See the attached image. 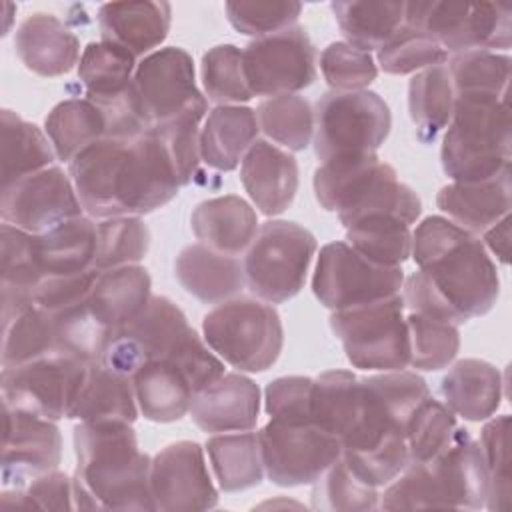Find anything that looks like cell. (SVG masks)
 Segmentation results:
<instances>
[{"mask_svg": "<svg viewBox=\"0 0 512 512\" xmlns=\"http://www.w3.org/2000/svg\"><path fill=\"white\" fill-rule=\"evenodd\" d=\"M400 294L370 304L336 310L330 328L344 354L360 370H404L410 364V336Z\"/></svg>", "mask_w": 512, "mask_h": 512, "instance_id": "obj_10", "label": "cell"}, {"mask_svg": "<svg viewBox=\"0 0 512 512\" xmlns=\"http://www.w3.org/2000/svg\"><path fill=\"white\" fill-rule=\"evenodd\" d=\"M86 362L50 354L20 366L2 368L4 406L48 420L68 418L86 374Z\"/></svg>", "mask_w": 512, "mask_h": 512, "instance_id": "obj_17", "label": "cell"}, {"mask_svg": "<svg viewBox=\"0 0 512 512\" xmlns=\"http://www.w3.org/2000/svg\"><path fill=\"white\" fill-rule=\"evenodd\" d=\"M138 412L132 376L114 372L96 360L86 366L68 418L78 422L124 420L132 424Z\"/></svg>", "mask_w": 512, "mask_h": 512, "instance_id": "obj_30", "label": "cell"}, {"mask_svg": "<svg viewBox=\"0 0 512 512\" xmlns=\"http://www.w3.org/2000/svg\"><path fill=\"white\" fill-rule=\"evenodd\" d=\"M332 12L348 44L364 52L382 48L404 24V2H332Z\"/></svg>", "mask_w": 512, "mask_h": 512, "instance_id": "obj_39", "label": "cell"}, {"mask_svg": "<svg viewBox=\"0 0 512 512\" xmlns=\"http://www.w3.org/2000/svg\"><path fill=\"white\" fill-rule=\"evenodd\" d=\"M348 244L380 266H402L412 250L410 226L392 214H370L346 226Z\"/></svg>", "mask_w": 512, "mask_h": 512, "instance_id": "obj_42", "label": "cell"}, {"mask_svg": "<svg viewBox=\"0 0 512 512\" xmlns=\"http://www.w3.org/2000/svg\"><path fill=\"white\" fill-rule=\"evenodd\" d=\"M404 26L414 28L444 52L508 50L512 10L502 2H404Z\"/></svg>", "mask_w": 512, "mask_h": 512, "instance_id": "obj_11", "label": "cell"}, {"mask_svg": "<svg viewBox=\"0 0 512 512\" xmlns=\"http://www.w3.org/2000/svg\"><path fill=\"white\" fill-rule=\"evenodd\" d=\"M362 412L360 378L350 370H328L312 384V424L340 442L356 426Z\"/></svg>", "mask_w": 512, "mask_h": 512, "instance_id": "obj_36", "label": "cell"}, {"mask_svg": "<svg viewBox=\"0 0 512 512\" xmlns=\"http://www.w3.org/2000/svg\"><path fill=\"white\" fill-rule=\"evenodd\" d=\"M82 208L94 218L142 216L178 194L172 160L154 132L90 144L70 162Z\"/></svg>", "mask_w": 512, "mask_h": 512, "instance_id": "obj_2", "label": "cell"}, {"mask_svg": "<svg viewBox=\"0 0 512 512\" xmlns=\"http://www.w3.org/2000/svg\"><path fill=\"white\" fill-rule=\"evenodd\" d=\"M182 288L206 304H220L240 292L244 268L236 256L220 254L204 244L186 246L174 262Z\"/></svg>", "mask_w": 512, "mask_h": 512, "instance_id": "obj_29", "label": "cell"}, {"mask_svg": "<svg viewBox=\"0 0 512 512\" xmlns=\"http://www.w3.org/2000/svg\"><path fill=\"white\" fill-rule=\"evenodd\" d=\"M446 60L448 54L438 42L404 24L382 48H378L380 68L394 76L412 74L430 66L444 64Z\"/></svg>", "mask_w": 512, "mask_h": 512, "instance_id": "obj_53", "label": "cell"}, {"mask_svg": "<svg viewBox=\"0 0 512 512\" xmlns=\"http://www.w3.org/2000/svg\"><path fill=\"white\" fill-rule=\"evenodd\" d=\"M444 404L470 422L496 414L502 400V376L496 366L478 358L458 360L440 380Z\"/></svg>", "mask_w": 512, "mask_h": 512, "instance_id": "obj_28", "label": "cell"}, {"mask_svg": "<svg viewBox=\"0 0 512 512\" xmlns=\"http://www.w3.org/2000/svg\"><path fill=\"white\" fill-rule=\"evenodd\" d=\"M320 70L330 88L336 92L364 90L378 76V68L370 52L348 42H332L320 54Z\"/></svg>", "mask_w": 512, "mask_h": 512, "instance_id": "obj_56", "label": "cell"}, {"mask_svg": "<svg viewBox=\"0 0 512 512\" xmlns=\"http://www.w3.org/2000/svg\"><path fill=\"white\" fill-rule=\"evenodd\" d=\"M314 252L310 230L288 220H268L246 250L244 282L260 300L282 304L302 290Z\"/></svg>", "mask_w": 512, "mask_h": 512, "instance_id": "obj_9", "label": "cell"}, {"mask_svg": "<svg viewBox=\"0 0 512 512\" xmlns=\"http://www.w3.org/2000/svg\"><path fill=\"white\" fill-rule=\"evenodd\" d=\"M2 320L34 304L42 272L36 258V234L2 222L0 226Z\"/></svg>", "mask_w": 512, "mask_h": 512, "instance_id": "obj_32", "label": "cell"}, {"mask_svg": "<svg viewBox=\"0 0 512 512\" xmlns=\"http://www.w3.org/2000/svg\"><path fill=\"white\" fill-rule=\"evenodd\" d=\"M512 136L506 96L454 94L440 160L454 182H480L510 172Z\"/></svg>", "mask_w": 512, "mask_h": 512, "instance_id": "obj_5", "label": "cell"}, {"mask_svg": "<svg viewBox=\"0 0 512 512\" xmlns=\"http://www.w3.org/2000/svg\"><path fill=\"white\" fill-rule=\"evenodd\" d=\"M510 416L502 414L484 424L480 434V452L488 478V496L484 508L506 510L510 504V458H508Z\"/></svg>", "mask_w": 512, "mask_h": 512, "instance_id": "obj_54", "label": "cell"}, {"mask_svg": "<svg viewBox=\"0 0 512 512\" xmlns=\"http://www.w3.org/2000/svg\"><path fill=\"white\" fill-rule=\"evenodd\" d=\"M402 284V266L374 264L348 242L326 244L312 276L314 296L334 312L396 296Z\"/></svg>", "mask_w": 512, "mask_h": 512, "instance_id": "obj_13", "label": "cell"}, {"mask_svg": "<svg viewBox=\"0 0 512 512\" xmlns=\"http://www.w3.org/2000/svg\"><path fill=\"white\" fill-rule=\"evenodd\" d=\"M2 510H72L74 484L64 472L52 470L28 482L24 488H12L0 494Z\"/></svg>", "mask_w": 512, "mask_h": 512, "instance_id": "obj_57", "label": "cell"}, {"mask_svg": "<svg viewBox=\"0 0 512 512\" xmlns=\"http://www.w3.org/2000/svg\"><path fill=\"white\" fill-rule=\"evenodd\" d=\"M130 92L148 130L168 122L202 96L196 86L192 56L178 46L144 56L134 70Z\"/></svg>", "mask_w": 512, "mask_h": 512, "instance_id": "obj_18", "label": "cell"}, {"mask_svg": "<svg viewBox=\"0 0 512 512\" xmlns=\"http://www.w3.org/2000/svg\"><path fill=\"white\" fill-rule=\"evenodd\" d=\"M376 486L364 482L348 464L340 458L332 462L326 472L314 482L312 508L336 510V512H364L378 508Z\"/></svg>", "mask_w": 512, "mask_h": 512, "instance_id": "obj_49", "label": "cell"}, {"mask_svg": "<svg viewBox=\"0 0 512 512\" xmlns=\"http://www.w3.org/2000/svg\"><path fill=\"white\" fill-rule=\"evenodd\" d=\"M510 172L480 182H452L440 188L438 208L460 228L486 232L510 212Z\"/></svg>", "mask_w": 512, "mask_h": 512, "instance_id": "obj_27", "label": "cell"}, {"mask_svg": "<svg viewBox=\"0 0 512 512\" xmlns=\"http://www.w3.org/2000/svg\"><path fill=\"white\" fill-rule=\"evenodd\" d=\"M312 384L308 376H282L264 390V408L270 420L312 424Z\"/></svg>", "mask_w": 512, "mask_h": 512, "instance_id": "obj_58", "label": "cell"}, {"mask_svg": "<svg viewBox=\"0 0 512 512\" xmlns=\"http://www.w3.org/2000/svg\"><path fill=\"white\" fill-rule=\"evenodd\" d=\"M302 4L294 0L226 2V16L234 30L246 36H268L296 24Z\"/></svg>", "mask_w": 512, "mask_h": 512, "instance_id": "obj_55", "label": "cell"}, {"mask_svg": "<svg viewBox=\"0 0 512 512\" xmlns=\"http://www.w3.org/2000/svg\"><path fill=\"white\" fill-rule=\"evenodd\" d=\"M96 224L86 216L70 218L36 234V258L42 278L94 270Z\"/></svg>", "mask_w": 512, "mask_h": 512, "instance_id": "obj_35", "label": "cell"}, {"mask_svg": "<svg viewBox=\"0 0 512 512\" xmlns=\"http://www.w3.org/2000/svg\"><path fill=\"white\" fill-rule=\"evenodd\" d=\"M136 56L110 42H90L78 62V78L86 98L100 110L122 104L130 96Z\"/></svg>", "mask_w": 512, "mask_h": 512, "instance_id": "obj_34", "label": "cell"}, {"mask_svg": "<svg viewBox=\"0 0 512 512\" xmlns=\"http://www.w3.org/2000/svg\"><path fill=\"white\" fill-rule=\"evenodd\" d=\"M242 68L252 96H284L316 80V50L302 26H290L248 42Z\"/></svg>", "mask_w": 512, "mask_h": 512, "instance_id": "obj_16", "label": "cell"}, {"mask_svg": "<svg viewBox=\"0 0 512 512\" xmlns=\"http://www.w3.org/2000/svg\"><path fill=\"white\" fill-rule=\"evenodd\" d=\"M2 188L12 182L54 166V148L48 136L32 122L4 108L0 120Z\"/></svg>", "mask_w": 512, "mask_h": 512, "instance_id": "obj_37", "label": "cell"}, {"mask_svg": "<svg viewBox=\"0 0 512 512\" xmlns=\"http://www.w3.org/2000/svg\"><path fill=\"white\" fill-rule=\"evenodd\" d=\"M224 374L222 360L194 334L174 356L132 374L136 404L150 422H174L190 412L192 398Z\"/></svg>", "mask_w": 512, "mask_h": 512, "instance_id": "obj_7", "label": "cell"}, {"mask_svg": "<svg viewBox=\"0 0 512 512\" xmlns=\"http://www.w3.org/2000/svg\"><path fill=\"white\" fill-rule=\"evenodd\" d=\"M48 316L54 326L56 354L70 356L86 364L100 360L112 330L96 318L88 298Z\"/></svg>", "mask_w": 512, "mask_h": 512, "instance_id": "obj_44", "label": "cell"}, {"mask_svg": "<svg viewBox=\"0 0 512 512\" xmlns=\"http://www.w3.org/2000/svg\"><path fill=\"white\" fill-rule=\"evenodd\" d=\"M150 298V276L146 268L132 264L98 272L88 294V304L96 318L114 332L136 318Z\"/></svg>", "mask_w": 512, "mask_h": 512, "instance_id": "obj_33", "label": "cell"}, {"mask_svg": "<svg viewBox=\"0 0 512 512\" xmlns=\"http://www.w3.org/2000/svg\"><path fill=\"white\" fill-rule=\"evenodd\" d=\"M204 94L218 106H240L252 98L244 78L242 50L234 44H218L202 56Z\"/></svg>", "mask_w": 512, "mask_h": 512, "instance_id": "obj_52", "label": "cell"}, {"mask_svg": "<svg viewBox=\"0 0 512 512\" xmlns=\"http://www.w3.org/2000/svg\"><path fill=\"white\" fill-rule=\"evenodd\" d=\"M74 508L152 510L150 458L124 420L80 422L74 428Z\"/></svg>", "mask_w": 512, "mask_h": 512, "instance_id": "obj_3", "label": "cell"}, {"mask_svg": "<svg viewBox=\"0 0 512 512\" xmlns=\"http://www.w3.org/2000/svg\"><path fill=\"white\" fill-rule=\"evenodd\" d=\"M256 110L248 106H216L200 130V158L214 170H234L258 140Z\"/></svg>", "mask_w": 512, "mask_h": 512, "instance_id": "obj_31", "label": "cell"}, {"mask_svg": "<svg viewBox=\"0 0 512 512\" xmlns=\"http://www.w3.org/2000/svg\"><path fill=\"white\" fill-rule=\"evenodd\" d=\"M260 130L276 144L300 152L314 136V110L304 96L284 94L266 98L256 108Z\"/></svg>", "mask_w": 512, "mask_h": 512, "instance_id": "obj_45", "label": "cell"}, {"mask_svg": "<svg viewBox=\"0 0 512 512\" xmlns=\"http://www.w3.org/2000/svg\"><path fill=\"white\" fill-rule=\"evenodd\" d=\"M14 50L30 72L54 78L78 64L80 40L54 14L36 12L16 28Z\"/></svg>", "mask_w": 512, "mask_h": 512, "instance_id": "obj_24", "label": "cell"}, {"mask_svg": "<svg viewBox=\"0 0 512 512\" xmlns=\"http://www.w3.org/2000/svg\"><path fill=\"white\" fill-rule=\"evenodd\" d=\"M312 184L320 206L336 212L344 228L370 214H392L410 226L422 212L416 192L376 154L322 162Z\"/></svg>", "mask_w": 512, "mask_h": 512, "instance_id": "obj_6", "label": "cell"}, {"mask_svg": "<svg viewBox=\"0 0 512 512\" xmlns=\"http://www.w3.org/2000/svg\"><path fill=\"white\" fill-rule=\"evenodd\" d=\"M44 130L56 158L70 164L84 148L106 136V118L88 98H68L50 110Z\"/></svg>", "mask_w": 512, "mask_h": 512, "instance_id": "obj_38", "label": "cell"}, {"mask_svg": "<svg viewBox=\"0 0 512 512\" xmlns=\"http://www.w3.org/2000/svg\"><path fill=\"white\" fill-rule=\"evenodd\" d=\"M484 234V242L490 252L502 262L508 264V256H510V216H504L502 220H498L494 226H490Z\"/></svg>", "mask_w": 512, "mask_h": 512, "instance_id": "obj_60", "label": "cell"}, {"mask_svg": "<svg viewBox=\"0 0 512 512\" xmlns=\"http://www.w3.org/2000/svg\"><path fill=\"white\" fill-rule=\"evenodd\" d=\"M206 108H208V100L206 96H200L186 110H182L168 122L150 130L164 144L180 186H186L192 182L198 170V162L202 160L200 158V130H202L200 122L206 114Z\"/></svg>", "mask_w": 512, "mask_h": 512, "instance_id": "obj_46", "label": "cell"}, {"mask_svg": "<svg viewBox=\"0 0 512 512\" xmlns=\"http://www.w3.org/2000/svg\"><path fill=\"white\" fill-rule=\"evenodd\" d=\"M456 428L454 412L440 400L428 396L406 424L408 464H424L436 458L452 442Z\"/></svg>", "mask_w": 512, "mask_h": 512, "instance_id": "obj_50", "label": "cell"}, {"mask_svg": "<svg viewBox=\"0 0 512 512\" xmlns=\"http://www.w3.org/2000/svg\"><path fill=\"white\" fill-rule=\"evenodd\" d=\"M82 216L72 178L58 166L44 168L2 188L0 218L30 234H42Z\"/></svg>", "mask_w": 512, "mask_h": 512, "instance_id": "obj_19", "label": "cell"}, {"mask_svg": "<svg viewBox=\"0 0 512 512\" xmlns=\"http://www.w3.org/2000/svg\"><path fill=\"white\" fill-rule=\"evenodd\" d=\"M390 126V108L376 92H326L314 110V152L320 164L376 154L388 138Z\"/></svg>", "mask_w": 512, "mask_h": 512, "instance_id": "obj_12", "label": "cell"}, {"mask_svg": "<svg viewBox=\"0 0 512 512\" xmlns=\"http://www.w3.org/2000/svg\"><path fill=\"white\" fill-rule=\"evenodd\" d=\"M172 8L168 2H108L98 10L104 42L116 44L132 56H144L168 36Z\"/></svg>", "mask_w": 512, "mask_h": 512, "instance_id": "obj_25", "label": "cell"}, {"mask_svg": "<svg viewBox=\"0 0 512 512\" xmlns=\"http://www.w3.org/2000/svg\"><path fill=\"white\" fill-rule=\"evenodd\" d=\"M410 256L418 272L402 284L408 312L456 326L492 310L500 294L496 264L472 232L448 218L428 216L412 232Z\"/></svg>", "mask_w": 512, "mask_h": 512, "instance_id": "obj_1", "label": "cell"}, {"mask_svg": "<svg viewBox=\"0 0 512 512\" xmlns=\"http://www.w3.org/2000/svg\"><path fill=\"white\" fill-rule=\"evenodd\" d=\"M96 276L98 270L42 278L34 292V304L40 306L46 314H56L68 306H74L88 298Z\"/></svg>", "mask_w": 512, "mask_h": 512, "instance_id": "obj_59", "label": "cell"}, {"mask_svg": "<svg viewBox=\"0 0 512 512\" xmlns=\"http://www.w3.org/2000/svg\"><path fill=\"white\" fill-rule=\"evenodd\" d=\"M150 246V230L140 216L104 218L96 224L94 270L138 264Z\"/></svg>", "mask_w": 512, "mask_h": 512, "instance_id": "obj_47", "label": "cell"}, {"mask_svg": "<svg viewBox=\"0 0 512 512\" xmlns=\"http://www.w3.org/2000/svg\"><path fill=\"white\" fill-rule=\"evenodd\" d=\"M152 510H208L218 504L204 448L180 440L162 448L150 462Z\"/></svg>", "mask_w": 512, "mask_h": 512, "instance_id": "obj_20", "label": "cell"}, {"mask_svg": "<svg viewBox=\"0 0 512 512\" xmlns=\"http://www.w3.org/2000/svg\"><path fill=\"white\" fill-rule=\"evenodd\" d=\"M258 414L260 388L236 372L222 374L190 404V416L204 432H246L256 426Z\"/></svg>", "mask_w": 512, "mask_h": 512, "instance_id": "obj_22", "label": "cell"}, {"mask_svg": "<svg viewBox=\"0 0 512 512\" xmlns=\"http://www.w3.org/2000/svg\"><path fill=\"white\" fill-rule=\"evenodd\" d=\"M258 444L268 480L284 488L314 484L342 454L338 438L304 422L270 420Z\"/></svg>", "mask_w": 512, "mask_h": 512, "instance_id": "obj_15", "label": "cell"}, {"mask_svg": "<svg viewBox=\"0 0 512 512\" xmlns=\"http://www.w3.org/2000/svg\"><path fill=\"white\" fill-rule=\"evenodd\" d=\"M410 336V366L424 372L446 368L458 354V326L434 316L416 312L406 314Z\"/></svg>", "mask_w": 512, "mask_h": 512, "instance_id": "obj_48", "label": "cell"}, {"mask_svg": "<svg viewBox=\"0 0 512 512\" xmlns=\"http://www.w3.org/2000/svg\"><path fill=\"white\" fill-rule=\"evenodd\" d=\"M454 94L478 92L506 96L510 80V56L492 50H470L452 54L446 66Z\"/></svg>", "mask_w": 512, "mask_h": 512, "instance_id": "obj_51", "label": "cell"}, {"mask_svg": "<svg viewBox=\"0 0 512 512\" xmlns=\"http://www.w3.org/2000/svg\"><path fill=\"white\" fill-rule=\"evenodd\" d=\"M190 226L200 244L226 256H238L252 244L258 218L244 198L226 194L200 202L192 210Z\"/></svg>", "mask_w": 512, "mask_h": 512, "instance_id": "obj_26", "label": "cell"}, {"mask_svg": "<svg viewBox=\"0 0 512 512\" xmlns=\"http://www.w3.org/2000/svg\"><path fill=\"white\" fill-rule=\"evenodd\" d=\"M206 450L218 486L224 492H238L258 486L264 476L258 434L246 430L208 438Z\"/></svg>", "mask_w": 512, "mask_h": 512, "instance_id": "obj_41", "label": "cell"}, {"mask_svg": "<svg viewBox=\"0 0 512 512\" xmlns=\"http://www.w3.org/2000/svg\"><path fill=\"white\" fill-rule=\"evenodd\" d=\"M454 88L444 64L420 70L408 84V110L422 144H432L448 126Z\"/></svg>", "mask_w": 512, "mask_h": 512, "instance_id": "obj_40", "label": "cell"}, {"mask_svg": "<svg viewBox=\"0 0 512 512\" xmlns=\"http://www.w3.org/2000/svg\"><path fill=\"white\" fill-rule=\"evenodd\" d=\"M202 332L208 348L240 372L268 370L284 344L280 314L252 298L220 302L204 316Z\"/></svg>", "mask_w": 512, "mask_h": 512, "instance_id": "obj_8", "label": "cell"}, {"mask_svg": "<svg viewBox=\"0 0 512 512\" xmlns=\"http://www.w3.org/2000/svg\"><path fill=\"white\" fill-rule=\"evenodd\" d=\"M240 182L262 214L278 216L298 192V164L292 154L256 140L240 162Z\"/></svg>", "mask_w": 512, "mask_h": 512, "instance_id": "obj_23", "label": "cell"}, {"mask_svg": "<svg viewBox=\"0 0 512 512\" xmlns=\"http://www.w3.org/2000/svg\"><path fill=\"white\" fill-rule=\"evenodd\" d=\"M194 334L196 330L170 298L152 296L136 318L110 334L100 362L132 376L148 362L174 356Z\"/></svg>", "mask_w": 512, "mask_h": 512, "instance_id": "obj_14", "label": "cell"}, {"mask_svg": "<svg viewBox=\"0 0 512 512\" xmlns=\"http://www.w3.org/2000/svg\"><path fill=\"white\" fill-rule=\"evenodd\" d=\"M56 354L52 318L36 304L2 320V368Z\"/></svg>", "mask_w": 512, "mask_h": 512, "instance_id": "obj_43", "label": "cell"}, {"mask_svg": "<svg viewBox=\"0 0 512 512\" xmlns=\"http://www.w3.org/2000/svg\"><path fill=\"white\" fill-rule=\"evenodd\" d=\"M62 436L54 420L4 406L2 484L24 488L34 478L58 468Z\"/></svg>", "mask_w": 512, "mask_h": 512, "instance_id": "obj_21", "label": "cell"}, {"mask_svg": "<svg viewBox=\"0 0 512 512\" xmlns=\"http://www.w3.org/2000/svg\"><path fill=\"white\" fill-rule=\"evenodd\" d=\"M488 478L480 444L466 428H456L452 442L430 462L408 464L384 490L382 510L484 508Z\"/></svg>", "mask_w": 512, "mask_h": 512, "instance_id": "obj_4", "label": "cell"}]
</instances>
